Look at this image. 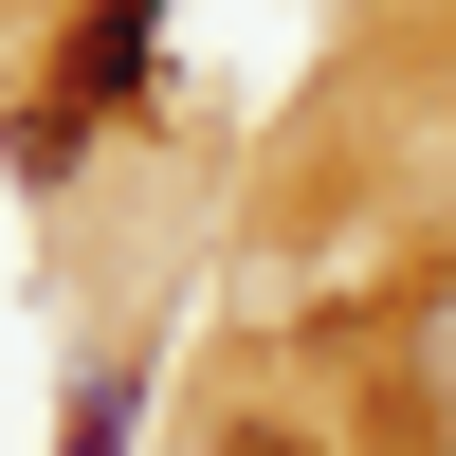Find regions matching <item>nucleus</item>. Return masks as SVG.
Masks as SVG:
<instances>
[{
    "instance_id": "nucleus-3",
    "label": "nucleus",
    "mask_w": 456,
    "mask_h": 456,
    "mask_svg": "<svg viewBox=\"0 0 456 456\" xmlns=\"http://www.w3.org/2000/svg\"><path fill=\"white\" fill-rule=\"evenodd\" d=\"M438 384H456V311H438Z\"/></svg>"
},
{
    "instance_id": "nucleus-2",
    "label": "nucleus",
    "mask_w": 456,
    "mask_h": 456,
    "mask_svg": "<svg viewBox=\"0 0 456 456\" xmlns=\"http://www.w3.org/2000/svg\"><path fill=\"white\" fill-rule=\"evenodd\" d=\"M219 456H311V438H292V420H238V438H219Z\"/></svg>"
},
{
    "instance_id": "nucleus-1",
    "label": "nucleus",
    "mask_w": 456,
    "mask_h": 456,
    "mask_svg": "<svg viewBox=\"0 0 456 456\" xmlns=\"http://www.w3.org/2000/svg\"><path fill=\"white\" fill-rule=\"evenodd\" d=\"M73 92H92V110H110V92H146V0H92V37H73Z\"/></svg>"
}]
</instances>
